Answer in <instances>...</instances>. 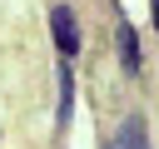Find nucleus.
Segmentation results:
<instances>
[{
  "instance_id": "obj_1",
  "label": "nucleus",
  "mask_w": 159,
  "mask_h": 149,
  "mask_svg": "<svg viewBox=\"0 0 159 149\" xmlns=\"http://www.w3.org/2000/svg\"><path fill=\"white\" fill-rule=\"evenodd\" d=\"M50 30H55L60 55H65V60H75V55H80V20H75V10H70V5H55V10H50Z\"/></svg>"
},
{
  "instance_id": "obj_3",
  "label": "nucleus",
  "mask_w": 159,
  "mask_h": 149,
  "mask_svg": "<svg viewBox=\"0 0 159 149\" xmlns=\"http://www.w3.org/2000/svg\"><path fill=\"white\" fill-rule=\"evenodd\" d=\"M109 149H149V134H144V119L134 114V119H124L119 124V134L109 139Z\"/></svg>"
},
{
  "instance_id": "obj_2",
  "label": "nucleus",
  "mask_w": 159,
  "mask_h": 149,
  "mask_svg": "<svg viewBox=\"0 0 159 149\" xmlns=\"http://www.w3.org/2000/svg\"><path fill=\"white\" fill-rule=\"evenodd\" d=\"M114 45H119V65L134 74V70H139V40H134V25H129V20L114 25Z\"/></svg>"
}]
</instances>
